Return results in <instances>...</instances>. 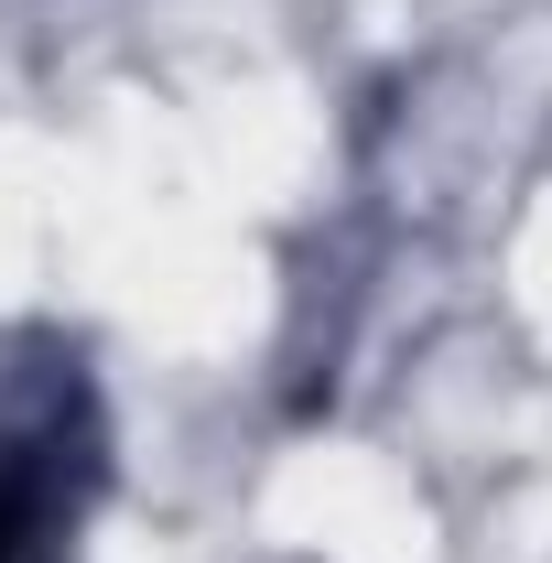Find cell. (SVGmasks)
<instances>
[{
  "label": "cell",
  "instance_id": "6da1fadb",
  "mask_svg": "<svg viewBox=\"0 0 552 563\" xmlns=\"http://www.w3.org/2000/svg\"><path fill=\"white\" fill-rule=\"evenodd\" d=\"M98 498V401L76 368L0 390V563H55Z\"/></svg>",
  "mask_w": 552,
  "mask_h": 563
}]
</instances>
